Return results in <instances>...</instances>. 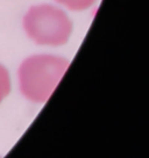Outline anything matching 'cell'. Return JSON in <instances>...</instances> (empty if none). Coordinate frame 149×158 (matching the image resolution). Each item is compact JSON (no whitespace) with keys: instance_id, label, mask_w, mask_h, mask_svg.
<instances>
[{"instance_id":"cell-2","label":"cell","mask_w":149,"mask_h":158,"mask_svg":"<svg viewBox=\"0 0 149 158\" xmlns=\"http://www.w3.org/2000/svg\"><path fill=\"white\" fill-rule=\"evenodd\" d=\"M27 37L42 47H62L74 33V22L58 6L39 4L30 6L22 18Z\"/></svg>"},{"instance_id":"cell-1","label":"cell","mask_w":149,"mask_h":158,"mask_svg":"<svg viewBox=\"0 0 149 158\" xmlns=\"http://www.w3.org/2000/svg\"><path fill=\"white\" fill-rule=\"evenodd\" d=\"M70 66L65 57L51 54L32 55L18 68V84L22 97L33 104H45Z\"/></svg>"},{"instance_id":"cell-3","label":"cell","mask_w":149,"mask_h":158,"mask_svg":"<svg viewBox=\"0 0 149 158\" xmlns=\"http://www.w3.org/2000/svg\"><path fill=\"white\" fill-rule=\"evenodd\" d=\"M56 4L72 12H83L92 7L96 0H54Z\"/></svg>"},{"instance_id":"cell-4","label":"cell","mask_w":149,"mask_h":158,"mask_svg":"<svg viewBox=\"0 0 149 158\" xmlns=\"http://www.w3.org/2000/svg\"><path fill=\"white\" fill-rule=\"evenodd\" d=\"M12 89V81L8 70L6 69L5 65L0 63V105L11 93Z\"/></svg>"}]
</instances>
